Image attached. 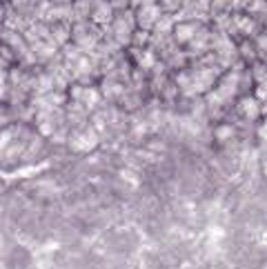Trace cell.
<instances>
[{"mask_svg":"<svg viewBox=\"0 0 267 269\" xmlns=\"http://www.w3.org/2000/svg\"><path fill=\"white\" fill-rule=\"evenodd\" d=\"M100 40H103V31H100L98 25H94L92 20H78V22H74L69 42L76 44L80 52L92 54L94 49L98 47Z\"/></svg>","mask_w":267,"mask_h":269,"instance_id":"1","label":"cell"},{"mask_svg":"<svg viewBox=\"0 0 267 269\" xmlns=\"http://www.w3.org/2000/svg\"><path fill=\"white\" fill-rule=\"evenodd\" d=\"M163 16V9L158 7V3H152V5H143V7H136V27L138 29H145V31H152V27L158 22V18Z\"/></svg>","mask_w":267,"mask_h":269,"instance_id":"2","label":"cell"},{"mask_svg":"<svg viewBox=\"0 0 267 269\" xmlns=\"http://www.w3.org/2000/svg\"><path fill=\"white\" fill-rule=\"evenodd\" d=\"M0 22H5V7H3V3H0Z\"/></svg>","mask_w":267,"mask_h":269,"instance_id":"5","label":"cell"},{"mask_svg":"<svg viewBox=\"0 0 267 269\" xmlns=\"http://www.w3.org/2000/svg\"><path fill=\"white\" fill-rule=\"evenodd\" d=\"M263 103H258V98L254 96H243L241 100H238V111H241V116H245V118L249 120H256L258 118V107Z\"/></svg>","mask_w":267,"mask_h":269,"instance_id":"4","label":"cell"},{"mask_svg":"<svg viewBox=\"0 0 267 269\" xmlns=\"http://www.w3.org/2000/svg\"><path fill=\"white\" fill-rule=\"evenodd\" d=\"M200 27L203 25L198 20H176L174 29H171V38H174V42L178 47H187Z\"/></svg>","mask_w":267,"mask_h":269,"instance_id":"3","label":"cell"}]
</instances>
